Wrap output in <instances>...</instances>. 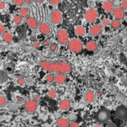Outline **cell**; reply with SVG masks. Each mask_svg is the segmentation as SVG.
Returning a JSON list of instances; mask_svg holds the SVG:
<instances>
[{"instance_id": "cell-46", "label": "cell", "mask_w": 127, "mask_h": 127, "mask_svg": "<svg viewBox=\"0 0 127 127\" xmlns=\"http://www.w3.org/2000/svg\"><path fill=\"white\" fill-rule=\"evenodd\" d=\"M108 1H114V0H108Z\"/></svg>"}, {"instance_id": "cell-38", "label": "cell", "mask_w": 127, "mask_h": 127, "mask_svg": "<svg viewBox=\"0 0 127 127\" xmlns=\"http://www.w3.org/2000/svg\"><path fill=\"white\" fill-rule=\"evenodd\" d=\"M40 42H34L33 43H32V45L34 47H35V48H38L39 47H40Z\"/></svg>"}, {"instance_id": "cell-36", "label": "cell", "mask_w": 127, "mask_h": 127, "mask_svg": "<svg viewBox=\"0 0 127 127\" xmlns=\"http://www.w3.org/2000/svg\"><path fill=\"white\" fill-rule=\"evenodd\" d=\"M107 127H117L116 124H114L113 122H108L107 124Z\"/></svg>"}, {"instance_id": "cell-9", "label": "cell", "mask_w": 127, "mask_h": 127, "mask_svg": "<svg viewBox=\"0 0 127 127\" xmlns=\"http://www.w3.org/2000/svg\"><path fill=\"white\" fill-rule=\"evenodd\" d=\"M113 15L116 19L117 20H122L125 16L124 11L122 7H116L113 10Z\"/></svg>"}, {"instance_id": "cell-21", "label": "cell", "mask_w": 127, "mask_h": 127, "mask_svg": "<svg viewBox=\"0 0 127 127\" xmlns=\"http://www.w3.org/2000/svg\"><path fill=\"white\" fill-rule=\"evenodd\" d=\"M23 21V17L21 15H15L13 18V21L14 23H16V25H19L22 23Z\"/></svg>"}, {"instance_id": "cell-14", "label": "cell", "mask_w": 127, "mask_h": 127, "mask_svg": "<svg viewBox=\"0 0 127 127\" xmlns=\"http://www.w3.org/2000/svg\"><path fill=\"white\" fill-rule=\"evenodd\" d=\"M55 81L56 83H57L59 84H63L66 81V76H65L64 73H58L55 76Z\"/></svg>"}, {"instance_id": "cell-16", "label": "cell", "mask_w": 127, "mask_h": 127, "mask_svg": "<svg viewBox=\"0 0 127 127\" xmlns=\"http://www.w3.org/2000/svg\"><path fill=\"white\" fill-rule=\"evenodd\" d=\"M57 127H69V122L68 120L66 118H59L57 120Z\"/></svg>"}, {"instance_id": "cell-27", "label": "cell", "mask_w": 127, "mask_h": 127, "mask_svg": "<svg viewBox=\"0 0 127 127\" xmlns=\"http://www.w3.org/2000/svg\"><path fill=\"white\" fill-rule=\"evenodd\" d=\"M109 24H110V21H109V19H107V18L103 19L102 21V25L103 26H109Z\"/></svg>"}, {"instance_id": "cell-24", "label": "cell", "mask_w": 127, "mask_h": 127, "mask_svg": "<svg viewBox=\"0 0 127 127\" xmlns=\"http://www.w3.org/2000/svg\"><path fill=\"white\" fill-rule=\"evenodd\" d=\"M48 95L51 98H55L57 97V93L54 89H50L48 92Z\"/></svg>"}, {"instance_id": "cell-6", "label": "cell", "mask_w": 127, "mask_h": 127, "mask_svg": "<svg viewBox=\"0 0 127 127\" xmlns=\"http://www.w3.org/2000/svg\"><path fill=\"white\" fill-rule=\"evenodd\" d=\"M115 115L121 120H126L127 119V108L124 105L119 106L115 111Z\"/></svg>"}, {"instance_id": "cell-18", "label": "cell", "mask_w": 127, "mask_h": 127, "mask_svg": "<svg viewBox=\"0 0 127 127\" xmlns=\"http://www.w3.org/2000/svg\"><path fill=\"white\" fill-rule=\"evenodd\" d=\"M70 107H71V102L67 100H62L59 103V107L62 110H67L70 108Z\"/></svg>"}, {"instance_id": "cell-30", "label": "cell", "mask_w": 127, "mask_h": 127, "mask_svg": "<svg viewBox=\"0 0 127 127\" xmlns=\"http://www.w3.org/2000/svg\"><path fill=\"white\" fill-rule=\"evenodd\" d=\"M17 83L20 86H23L25 84V79L23 78H19L17 80Z\"/></svg>"}, {"instance_id": "cell-15", "label": "cell", "mask_w": 127, "mask_h": 127, "mask_svg": "<svg viewBox=\"0 0 127 127\" xmlns=\"http://www.w3.org/2000/svg\"><path fill=\"white\" fill-rule=\"evenodd\" d=\"M85 100L88 103H92L95 100V94L93 91H87L85 95Z\"/></svg>"}, {"instance_id": "cell-33", "label": "cell", "mask_w": 127, "mask_h": 127, "mask_svg": "<svg viewBox=\"0 0 127 127\" xmlns=\"http://www.w3.org/2000/svg\"><path fill=\"white\" fill-rule=\"evenodd\" d=\"M122 7L124 9H127V0H123L122 2Z\"/></svg>"}, {"instance_id": "cell-42", "label": "cell", "mask_w": 127, "mask_h": 127, "mask_svg": "<svg viewBox=\"0 0 127 127\" xmlns=\"http://www.w3.org/2000/svg\"><path fill=\"white\" fill-rule=\"evenodd\" d=\"M31 2V0H25V3H26V4H30Z\"/></svg>"}, {"instance_id": "cell-25", "label": "cell", "mask_w": 127, "mask_h": 127, "mask_svg": "<svg viewBox=\"0 0 127 127\" xmlns=\"http://www.w3.org/2000/svg\"><path fill=\"white\" fill-rule=\"evenodd\" d=\"M46 80L48 83H52V82L55 81V76L53 75H52V74H47L46 76Z\"/></svg>"}, {"instance_id": "cell-11", "label": "cell", "mask_w": 127, "mask_h": 127, "mask_svg": "<svg viewBox=\"0 0 127 127\" xmlns=\"http://www.w3.org/2000/svg\"><path fill=\"white\" fill-rule=\"evenodd\" d=\"M102 31V26L100 24H95L92 26L90 28V33L91 35L96 36L100 35V33Z\"/></svg>"}, {"instance_id": "cell-45", "label": "cell", "mask_w": 127, "mask_h": 127, "mask_svg": "<svg viewBox=\"0 0 127 127\" xmlns=\"http://www.w3.org/2000/svg\"><path fill=\"white\" fill-rule=\"evenodd\" d=\"M93 127H102L100 125H98V124H95L93 126Z\"/></svg>"}, {"instance_id": "cell-5", "label": "cell", "mask_w": 127, "mask_h": 127, "mask_svg": "<svg viewBox=\"0 0 127 127\" xmlns=\"http://www.w3.org/2000/svg\"><path fill=\"white\" fill-rule=\"evenodd\" d=\"M58 41L62 45H66L69 42V35L68 32L65 29H61L57 32Z\"/></svg>"}, {"instance_id": "cell-7", "label": "cell", "mask_w": 127, "mask_h": 127, "mask_svg": "<svg viewBox=\"0 0 127 127\" xmlns=\"http://www.w3.org/2000/svg\"><path fill=\"white\" fill-rule=\"evenodd\" d=\"M51 21L54 24H59L62 22V12L58 10V9H55L54 10L50 16Z\"/></svg>"}, {"instance_id": "cell-20", "label": "cell", "mask_w": 127, "mask_h": 127, "mask_svg": "<svg viewBox=\"0 0 127 127\" xmlns=\"http://www.w3.org/2000/svg\"><path fill=\"white\" fill-rule=\"evenodd\" d=\"M75 32L78 36H82L86 33V29L81 26H78L75 28Z\"/></svg>"}, {"instance_id": "cell-41", "label": "cell", "mask_w": 127, "mask_h": 127, "mask_svg": "<svg viewBox=\"0 0 127 127\" xmlns=\"http://www.w3.org/2000/svg\"><path fill=\"white\" fill-rule=\"evenodd\" d=\"M16 99H17V100L19 101V102H22V101H23V100H24L22 97H20V96H17V97H16Z\"/></svg>"}, {"instance_id": "cell-26", "label": "cell", "mask_w": 127, "mask_h": 127, "mask_svg": "<svg viewBox=\"0 0 127 127\" xmlns=\"http://www.w3.org/2000/svg\"><path fill=\"white\" fill-rule=\"evenodd\" d=\"M6 79H7V75L4 72L1 71V83L4 82Z\"/></svg>"}, {"instance_id": "cell-40", "label": "cell", "mask_w": 127, "mask_h": 127, "mask_svg": "<svg viewBox=\"0 0 127 127\" xmlns=\"http://www.w3.org/2000/svg\"><path fill=\"white\" fill-rule=\"evenodd\" d=\"M42 44H43V45L44 46H48L49 45V44H50V42H49V41L48 40H45L42 42Z\"/></svg>"}, {"instance_id": "cell-19", "label": "cell", "mask_w": 127, "mask_h": 127, "mask_svg": "<svg viewBox=\"0 0 127 127\" xmlns=\"http://www.w3.org/2000/svg\"><path fill=\"white\" fill-rule=\"evenodd\" d=\"M86 48L89 51H95L97 48V45L95 41H89L87 42Z\"/></svg>"}, {"instance_id": "cell-34", "label": "cell", "mask_w": 127, "mask_h": 127, "mask_svg": "<svg viewBox=\"0 0 127 127\" xmlns=\"http://www.w3.org/2000/svg\"><path fill=\"white\" fill-rule=\"evenodd\" d=\"M80 127V126L78 125V123L72 122H71L69 124V127Z\"/></svg>"}, {"instance_id": "cell-3", "label": "cell", "mask_w": 127, "mask_h": 127, "mask_svg": "<svg viewBox=\"0 0 127 127\" xmlns=\"http://www.w3.org/2000/svg\"><path fill=\"white\" fill-rule=\"evenodd\" d=\"M68 48L70 51L75 53H78L83 50V44L78 39H72L68 42Z\"/></svg>"}, {"instance_id": "cell-4", "label": "cell", "mask_w": 127, "mask_h": 127, "mask_svg": "<svg viewBox=\"0 0 127 127\" xmlns=\"http://www.w3.org/2000/svg\"><path fill=\"white\" fill-rule=\"evenodd\" d=\"M98 17V12L95 9H88L85 14V18L88 22L93 23L97 19Z\"/></svg>"}, {"instance_id": "cell-43", "label": "cell", "mask_w": 127, "mask_h": 127, "mask_svg": "<svg viewBox=\"0 0 127 127\" xmlns=\"http://www.w3.org/2000/svg\"><path fill=\"white\" fill-rule=\"evenodd\" d=\"M35 1H36L37 3H41L42 1H43L44 0H35Z\"/></svg>"}, {"instance_id": "cell-44", "label": "cell", "mask_w": 127, "mask_h": 127, "mask_svg": "<svg viewBox=\"0 0 127 127\" xmlns=\"http://www.w3.org/2000/svg\"><path fill=\"white\" fill-rule=\"evenodd\" d=\"M96 95H97V97H100V96H101V93H100V92H97Z\"/></svg>"}, {"instance_id": "cell-39", "label": "cell", "mask_w": 127, "mask_h": 127, "mask_svg": "<svg viewBox=\"0 0 127 127\" xmlns=\"http://www.w3.org/2000/svg\"><path fill=\"white\" fill-rule=\"evenodd\" d=\"M39 99H40V96H39L38 95L35 94V95H33V100H35V101H38Z\"/></svg>"}, {"instance_id": "cell-8", "label": "cell", "mask_w": 127, "mask_h": 127, "mask_svg": "<svg viewBox=\"0 0 127 127\" xmlns=\"http://www.w3.org/2000/svg\"><path fill=\"white\" fill-rule=\"evenodd\" d=\"M25 109L29 113H33L37 109V102L35 100H28L25 103Z\"/></svg>"}, {"instance_id": "cell-31", "label": "cell", "mask_w": 127, "mask_h": 127, "mask_svg": "<svg viewBox=\"0 0 127 127\" xmlns=\"http://www.w3.org/2000/svg\"><path fill=\"white\" fill-rule=\"evenodd\" d=\"M57 48H58V46H57V44H55V43H53V44H52L50 45V50L52 51V52L56 51V50H57Z\"/></svg>"}, {"instance_id": "cell-12", "label": "cell", "mask_w": 127, "mask_h": 127, "mask_svg": "<svg viewBox=\"0 0 127 127\" xmlns=\"http://www.w3.org/2000/svg\"><path fill=\"white\" fill-rule=\"evenodd\" d=\"M26 24H27L28 26L32 28V29H37L38 28V23H37V21H36V19L32 17H29L26 19Z\"/></svg>"}, {"instance_id": "cell-35", "label": "cell", "mask_w": 127, "mask_h": 127, "mask_svg": "<svg viewBox=\"0 0 127 127\" xmlns=\"http://www.w3.org/2000/svg\"><path fill=\"white\" fill-rule=\"evenodd\" d=\"M0 32H1V34H3L5 32V26L2 24L0 25Z\"/></svg>"}, {"instance_id": "cell-10", "label": "cell", "mask_w": 127, "mask_h": 127, "mask_svg": "<svg viewBox=\"0 0 127 127\" xmlns=\"http://www.w3.org/2000/svg\"><path fill=\"white\" fill-rule=\"evenodd\" d=\"M39 31L44 35H49L51 33V28L48 23L46 22H42L38 26Z\"/></svg>"}, {"instance_id": "cell-2", "label": "cell", "mask_w": 127, "mask_h": 127, "mask_svg": "<svg viewBox=\"0 0 127 127\" xmlns=\"http://www.w3.org/2000/svg\"><path fill=\"white\" fill-rule=\"evenodd\" d=\"M110 117V112L106 108H101L95 114V119L97 122L104 123L108 122Z\"/></svg>"}, {"instance_id": "cell-22", "label": "cell", "mask_w": 127, "mask_h": 127, "mask_svg": "<svg viewBox=\"0 0 127 127\" xmlns=\"http://www.w3.org/2000/svg\"><path fill=\"white\" fill-rule=\"evenodd\" d=\"M19 14L22 17L26 18V17H27L28 15V10L26 7H21V9H19Z\"/></svg>"}, {"instance_id": "cell-17", "label": "cell", "mask_w": 127, "mask_h": 127, "mask_svg": "<svg viewBox=\"0 0 127 127\" xmlns=\"http://www.w3.org/2000/svg\"><path fill=\"white\" fill-rule=\"evenodd\" d=\"M2 39L6 43H10L12 42L13 40V35L9 32H5L4 33L2 34Z\"/></svg>"}, {"instance_id": "cell-13", "label": "cell", "mask_w": 127, "mask_h": 127, "mask_svg": "<svg viewBox=\"0 0 127 127\" xmlns=\"http://www.w3.org/2000/svg\"><path fill=\"white\" fill-rule=\"evenodd\" d=\"M102 7L104 11L107 13H111L112 11H113L114 10V4L113 3L110 1H104L102 4Z\"/></svg>"}, {"instance_id": "cell-28", "label": "cell", "mask_w": 127, "mask_h": 127, "mask_svg": "<svg viewBox=\"0 0 127 127\" xmlns=\"http://www.w3.org/2000/svg\"><path fill=\"white\" fill-rule=\"evenodd\" d=\"M23 2H25V0H14V4L17 5V6H21L23 4Z\"/></svg>"}, {"instance_id": "cell-37", "label": "cell", "mask_w": 127, "mask_h": 127, "mask_svg": "<svg viewBox=\"0 0 127 127\" xmlns=\"http://www.w3.org/2000/svg\"><path fill=\"white\" fill-rule=\"evenodd\" d=\"M5 6H6V4L4 1H1L0 2V9L1 10H3L4 9H5Z\"/></svg>"}, {"instance_id": "cell-23", "label": "cell", "mask_w": 127, "mask_h": 127, "mask_svg": "<svg viewBox=\"0 0 127 127\" xmlns=\"http://www.w3.org/2000/svg\"><path fill=\"white\" fill-rule=\"evenodd\" d=\"M111 25H112V27H113L114 28H118L121 26V22L119 21V20L116 19L112 21Z\"/></svg>"}, {"instance_id": "cell-1", "label": "cell", "mask_w": 127, "mask_h": 127, "mask_svg": "<svg viewBox=\"0 0 127 127\" xmlns=\"http://www.w3.org/2000/svg\"><path fill=\"white\" fill-rule=\"evenodd\" d=\"M42 68L47 71L55 72L60 73H66L71 71V66L69 64L64 62H51L49 61H42L40 62Z\"/></svg>"}, {"instance_id": "cell-29", "label": "cell", "mask_w": 127, "mask_h": 127, "mask_svg": "<svg viewBox=\"0 0 127 127\" xmlns=\"http://www.w3.org/2000/svg\"><path fill=\"white\" fill-rule=\"evenodd\" d=\"M6 102V100L5 97H4L3 95H1V97H0V104H1V106H3L4 104H5Z\"/></svg>"}, {"instance_id": "cell-32", "label": "cell", "mask_w": 127, "mask_h": 127, "mask_svg": "<svg viewBox=\"0 0 127 127\" xmlns=\"http://www.w3.org/2000/svg\"><path fill=\"white\" fill-rule=\"evenodd\" d=\"M47 1L50 2V4H52L57 5L59 3H60V1H61L62 0H47Z\"/></svg>"}]
</instances>
